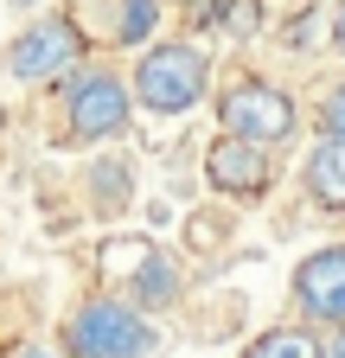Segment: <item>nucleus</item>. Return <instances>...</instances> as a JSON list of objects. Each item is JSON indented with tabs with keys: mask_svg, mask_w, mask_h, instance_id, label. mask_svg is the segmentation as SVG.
Here are the masks:
<instances>
[{
	"mask_svg": "<svg viewBox=\"0 0 345 358\" xmlns=\"http://www.w3.org/2000/svg\"><path fill=\"white\" fill-rule=\"evenodd\" d=\"M128 90H135V103L147 115H192L205 103V90H211L205 45H192V38H160V45H147V52L135 58Z\"/></svg>",
	"mask_w": 345,
	"mask_h": 358,
	"instance_id": "nucleus-1",
	"label": "nucleus"
},
{
	"mask_svg": "<svg viewBox=\"0 0 345 358\" xmlns=\"http://www.w3.org/2000/svg\"><path fill=\"white\" fill-rule=\"evenodd\" d=\"M64 352L71 358H154L160 352V333L147 313H135L115 294H96L64 313Z\"/></svg>",
	"mask_w": 345,
	"mask_h": 358,
	"instance_id": "nucleus-2",
	"label": "nucleus"
},
{
	"mask_svg": "<svg viewBox=\"0 0 345 358\" xmlns=\"http://www.w3.org/2000/svg\"><path fill=\"white\" fill-rule=\"evenodd\" d=\"M218 128L230 134V141L269 154V148L294 141L300 109H294V96H288L281 83H269V77H237V83L218 90Z\"/></svg>",
	"mask_w": 345,
	"mask_h": 358,
	"instance_id": "nucleus-3",
	"label": "nucleus"
},
{
	"mask_svg": "<svg viewBox=\"0 0 345 358\" xmlns=\"http://www.w3.org/2000/svg\"><path fill=\"white\" fill-rule=\"evenodd\" d=\"M135 122V90L109 64H83L64 77V128L71 141H109Z\"/></svg>",
	"mask_w": 345,
	"mask_h": 358,
	"instance_id": "nucleus-4",
	"label": "nucleus"
},
{
	"mask_svg": "<svg viewBox=\"0 0 345 358\" xmlns=\"http://www.w3.org/2000/svg\"><path fill=\"white\" fill-rule=\"evenodd\" d=\"M83 58V32L71 13H45V20H32L13 45H7V77L20 83H45V77H64L71 64Z\"/></svg>",
	"mask_w": 345,
	"mask_h": 358,
	"instance_id": "nucleus-5",
	"label": "nucleus"
},
{
	"mask_svg": "<svg viewBox=\"0 0 345 358\" xmlns=\"http://www.w3.org/2000/svg\"><path fill=\"white\" fill-rule=\"evenodd\" d=\"M294 307L307 327H345V243H326L294 262Z\"/></svg>",
	"mask_w": 345,
	"mask_h": 358,
	"instance_id": "nucleus-6",
	"label": "nucleus"
},
{
	"mask_svg": "<svg viewBox=\"0 0 345 358\" xmlns=\"http://www.w3.org/2000/svg\"><path fill=\"white\" fill-rule=\"evenodd\" d=\"M205 186L224 192V199H263L275 186V166H269L263 148H243L230 134H218V141L205 148Z\"/></svg>",
	"mask_w": 345,
	"mask_h": 358,
	"instance_id": "nucleus-7",
	"label": "nucleus"
},
{
	"mask_svg": "<svg viewBox=\"0 0 345 358\" xmlns=\"http://www.w3.org/2000/svg\"><path fill=\"white\" fill-rule=\"evenodd\" d=\"M179 288H186V282H179V262H172L160 243H147V250L135 256V268H128V307L147 313V320L179 301Z\"/></svg>",
	"mask_w": 345,
	"mask_h": 358,
	"instance_id": "nucleus-8",
	"label": "nucleus"
},
{
	"mask_svg": "<svg viewBox=\"0 0 345 358\" xmlns=\"http://www.w3.org/2000/svg\"><path fill=\"white\" fill-rule=\"evenodd\" d=\"M300 186L320 211H339L345 217V141H314L307 160H300Z\"/></svg>",
	"mask_w": 345,
	"mask_h": 358,
	"instance_id": "nucleus-9",
	"label": "nucleus"
},
{
	"mask_svg": "<svg viewBox=\"0 0 345 358\" xmlns=\"http://www.w3.org/2000/svg\"><path fill=\"white\" fill-rule=\"evenodd\" d=\"M243 358H326V339L314 327H269L256 345H243Z\"/></svg>",
	"mask_w": 345,
	"mask_h": 358,
	"instance_id": "nucleus-10",
	"label": "nucleus"
},
{
	"mask_svg": "<svg viewBox=\"0 0 345 358\" xmlns=\"http://www.w3.org/2000/svg\"><path fill=\"white\" fill-rule=\"evenodd\" d=\"M160 26V0H115V20H109V45H147Z\"/></svg>",
	"mask_w": 345,
	"mask_h": 358,
	"instance_id": "nucleus-11",
	"label": "nucleus"
},
{
	"mask_svg": "<svg viewBox=\"0 0 345 358\" xmlns=\"http://www.w3.org/2000/svg\"><path fill=\"white\" fill-rule=\"evenodd\" d=\"M192 13L205 26H224L230 38H249L256 20H263V13H256V0H192Z\"/></svg>",
	"mask_w": 345,
	"mask_h": 358,
	"instance_id": "nucleus-12",
	"label": "nucleus"
},
{
	"mask_svg": "<svg viewBox=\"0 0 345 358\" xmlns=\"http://www.w3.org/2000/svg\"><path fill=\"white\" fill-rule=\"evenodd\" d=\"M90 186H96V211H122L128 192H135V173H128V160H96Z\"/></svg>",
	"mask_w": 345,
	"mask_h": 358,
	"instance_id": "nucleus-13",
	"label": "nucleus"
},
{
	"mask_svg": "<svg viewBox=\"0 0 345 358\" xmlns=\"http://www.w3.org/2000/svg\"><path fill=\"white\" fill-rule=\"evenodd\" d=\"M320 141H345V83H326L320 96Z\"/></svg>",
	"mask_w": 345,
	"mask_h": 358,
	"instance_id": "nucleus-14",
	"label": "nucleus"
},
{
	"mask_svg": "<svg viewBox=\"0 0 345 358\" xmlns=\"http://www.w3.org/2000/svg\"><path fill=\"white\" fill-rule=\"evenodd\" d=\"M326 45H332L339 58H345V0H339V7L326 13Z\"/></svg>",
	"mask_w": 345,
	"mask_h": 358,
	"instance_id": "nucleus-15",
	"label": "nucleus"
},
{
	"mask_svg": "<svg viewBox=\"0 0 345 358\" xmlns=\"http://www.w3.org/2000/svg\"><path fill=\"white\" fill-rule=\"evenodd\" d=\"M326 358H345V327H339V333L326 339Z\"/></svg>",
	"mask_w": 345,
	"mask_h": 358,
	"instance_id": "nucleus-16",
	"label": "nucleus"
},
{
	"mask_svg": "<svg viewBox=\"0 0 345 358\" xmlns=\"http://www.w3.org/2000/svg\"><path fill=\"white\" fill-rule=\"evenodd\" d=\"M20 358H58V352H45V345H32V352H20Z\"/></svg>",
	"mask_w": 345,
	"mask_h": 358,
	"instance_id": "nucleus-17",
	"label": "nucleus"
},
{
	"mask_svg": "<svg viewBox=\"0 0 345 358\" xmlns=\"http://www.w3.org/2000/svg\"><path fill=\"white\" fill-rule=\"evenodd\" d=\"M179 7H192V0H179Z\"/></svg>",
	"mask_w": 345,
	"mask_h": 358,
	"instance_id": "nucleus-18",
	"label": "nucleus"
}]
</instances>
